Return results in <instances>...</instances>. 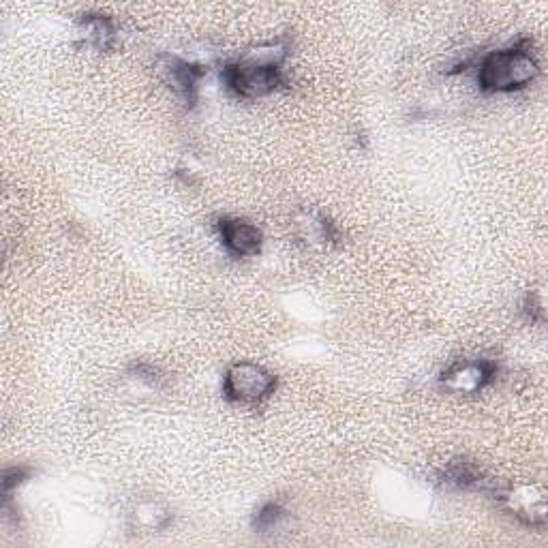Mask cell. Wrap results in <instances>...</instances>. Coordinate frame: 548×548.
Returning a JSON list of instances; mask_svg holds the SVG:
<instances>
[{
    "instance_id": "7c38bea8",
    "label": "cell",
    "mask_w": 548,
    "mask_h": 548,
    "mask_svg": "<svg viewBox=\"0 0 548 548\" xmlns=\"http://www.w3.org/2000/svg\"><path fill=\"white\" fill-rule=\"evenodd\" d=\"M287 519V508L281 501H268L253 516V529L260 534H268V531L277 529Z\"/></svg>"
},
{
    "instance_id": "6da1fadb",
    "label": "cell",
    "mask_w": 548,
    "mask_h": 548,
    "mask_svg": "<svg viewBox=\"0 0 548 548\" xmlns=\"http://www.w3.org/2000/svg\"><path fill=\"white\" fill-rule=\"evenodd\" d=\"M287 56V45L272 43L270 50H257L227 63L221 71V78L230 93L238 99H262L277 93L285 86L283 60Z\"/></svg>"
},
{
    "instance_id": "3957f363",
    "label": "cell",
    "mask_w": 548,
    "mask_h": 548,
    "mask_svg": "<svg viewBox=\"0 0 548 548\" xmlns=\"http://www.w3.org/2000/svg\"><path fill=\"white\" fill-rule=\"evenodd\" d=\"M279 379L255 362H234L223 375V397L238 405H257L277 392Z\"/></svg>"
},
{
    "instance_id": "30bf717a",
    "label": "cell",
    "mask_w": 548,
    "mask_h": 548,
    "mask_svg": "<svg viewBox=\"0 0 548 548\" xmlns=\"http://www.w3.org/2000/svg\"><path fill=\"white\" fill-rule=\"evenodd\" d=\"M441 482L452 489L459 491H471V489H482L484 486V474L467 461H454L444 471H441Z\"/></svg>"
},
{
    "instance_id": "5bb4252c",
    "label": "cell",
    "mask_w": 548,
    "mask_h": 548,
    "mask_svg": "<svg viewBox=\"0 0 548 548\" xmlns=\"http://www.w3.org/2000/svg\"><path fill=\"white\" fill-rule=\"evenodd\" d=\"M30 476V469L28 467H13V469H7L5 476H3V489H5V495H9L15 486H20L26 478Z\"/></svg>"
},
{
    "instance_id": "5b68a950",
    "label": "cell",
    "mask_w": 548,
    "mask_h": 548,
    "mask_svg": "<svg viewBox=\"0 0 548 548\" xmlns=\"http://www.w3.org/2000/svg\"><path fill=\"white\" fill-rule=\"evenodd\" d=\"M217 236L232 257H255L264 247V234L255 223L240 217H219Z\"/></svg>"
},
{
    "instance_id": "277c9868",
    "label": "cell",
    "mask_w": 548,
    "mask_h": 548,
    "mask_svg": "<svg viewBox=\"0 0 548 548\" xmlns=\"http://www.w3.org/2000/svg\"><path fill=\"white\" fill-rule=\"evenodd\" d=\"M497 377V364L484 358L456 360L439 375V386L454 397H474L489 388Z\"/></svg>"
},
{
    "instance_id": "ba28073f",
    "label": "cell",
    "mask_w": 548,
    "mask_h": 548,
    "mask_svg": "<svg viewBox=\"0 0 548 548\" xmlns=\"http://www.w3.org/2000/svg\"><path fill=\"white\" fill-rule=\"evenodd\" d=\"M296 230L302 240H307L309 245L326 247L337 242L341 238L337 225H334L326 215L315 210H304L296 217Z\"/></svg>"
},
{
    "instance_id": "8fae6325",
    "label": "cell",
    "mask_w": 548,
    "mask_h": 548,
    "mask_svg": "<svg viewBox=\"0 0 548 548\" xmlns=\"http://www.w3.org/2000/svg\"><path fill=\"white\" fill-rule=\"evenodd\" d=\"M131 519L135 521V527L146 531H161L172 523V514L161 504H152V501H148V504L137 506V510L131 514Z\"/></svg>"
},
{
    "instance_id": "9c48e42d",
    "label": "cell",
    "mask_w": 548,
    "mask_h": 548,
    "mask_svg": "<svg viewBox=\"0 0 548 548\" xmlns=\"http://www.w3.org/2000/svg\"><path fill=\"white\" fill-rule=\"evenodd\" d=\"M82 35L90 48H95L99 52L103 50H112L118 39V30L112 18L103 13H86L82 15Z\"/></svg>"
},
{
    "instance_id": "8992f818",
    "label": "cell",
    "mask_w": 548,
    "mask_h": 548,
    "mask_svg": "<svg viewBox=\"0 0 548 548\" xmlns=\"http://www.w3.org/2000/svg\"><path fill=\"white\" fill-rule=\"evenodd\" d=\"M163 78L178 97L185 99L187 105H195L200 84L206 78V69L200 63H193V60L167 56L163 63Z\"/></svg>"
},
{
    "instance_id": "7a4b0ae2",
    "label": "cell",
    "mask_w": 548,
    "mask_h": 548,
    "mask_svg": "<svg viewBox=\"0 0 548 548\" xmlns=\"http://www.w3.org/2000/svg\"><path fill=\"white\" fill-rule=\"evenodd\" d=\"M540 75V63L529 41L486 54L478 65V86L484 93H516L534 84Z\"/></svg>"
},
{
    "instance_id": "52a82bcc",
    "label": "cell",
    "mask_w": 548,
    "mask_h": 548,
    "mask_svg": "<svg viewBox=\"0 0 548 548\" xmlns=\"http://www.w3.org/2000/svg\"><path fill=\"white\" fill-rule=\"evenodd\" d=\"M506 510L529 527H542L546 523V504L542 493L534 486H514V489L501 493Z\"/></svg>"
},
{
    "instance_id": "4fadbf2b",
    "label": "cell",
    "mask_w": 548,
    "mask_h": 548,
    "mask_svg": "<svg viewBox=\"0 0 548 548\" xmlns=\"http://www.w3.org/2000/svg\"><path fill=\"white\" fill-rule=\"evenodd\" d=\"M525 315L531 319V322L544 324L546 322V309H544V294L540 289H534V292H529L523 304Z\"/></svg>"
}]
</instances>
